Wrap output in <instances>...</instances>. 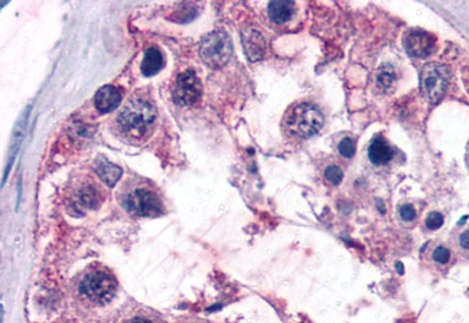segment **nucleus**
Instances as JSON below:
<instances>
[{
  "label": "nucleus",
  "mask_w": 469,
  "mask_h": 323,
  "mask_svg": "<svg viewBox=\"0 0 469 323\" xmlns=\"http://www.w3.org/2000/svg\"><path fill=\"white\" fill-rule=\"evenodd\" d=\"M156 120L158 110L153 100L148 94L139 92L133 95L117 114L114 128L121 139L141 143L152 135Z\"/></svg>",
  "instance_id": "f257e3e1"
},
{
  "label": "nucleus",
  "mask_w": 469,
  "mask_h": 323,
  "mask_svg": "<svg viewBox=\"0 0 469 323\" xmlns=\"http://www.w3.org/2000/svg\"><path fill=\"white\" fill-rule=\"evenodd\" d=\"M119 202L136 217H158L163 212V202L158 189L141 178H130L119 190Z\"/></svg>",
  "instance_id": "f03ea898"
},
{
  "label": "nucleus",
  "mask_w": 469,
  "mask_h": 323,
  "mask_svg": "<svg viewBox=\"0 0 469 323\" xmlns=\"http://www.w3.org/2000/svg\"><path fill=\"white\" fill-rule=\"evenodd\" d=\"M80 296L91 305H107L117 293V280L114 274L103 267L93 266L85 270L77 284Z\"/></svg>",
  "instance_id": "7ed1b4c3"
},
{
  "label": "nucleus",
  "mask_w": 469,
  "mask_h": 323,
  "mask_svg": "<svg viewBox=\"0 0 469 323\" xmlns=\"http://www.w3.org/2000/svg\"><path fill=\"white\" fill-rule=\"evenodd\" d=\"M323 114L312 103L293 104L285 114L283 130L293 139H309L323 127Z\"/></svg>",
  "instance_id": "20e7f679"
},
{
  "label": "nucleus",
  "mask_w": 469,
  "mask_h": 323,
  "mask_svg": "<svg viewBox=\"0 0 469 323\" xmlns=\"http://www.w3.org/2000/svg\"><path fill=\"white\" fill-rule=\"evenodd\" d=\"M451 83V70L444 63L430 62L422 68L420 90L429 103H439L448 91Z\"/></svg>",
  "instance_id": "39448f33"
},
{
  "label": "nucleus",
  "mask_w": 469,
  "mask_h": 323,
  "mask_svg": "<svg viewBox=\"0 0 469 323\" xmlns=\"http://www.w3.org/2000/svg\"><path fill=\"white\" fill-rule=\"evenodd\" d=\"M105 192L90 178H78L74 185L70 186L66 193V201L70 208L77 209V214H83L88 209H95L102 205Z\"/></svg>",
  "instance_id": "423d86ee"
},
{
  "label": "nucleus",
  "mask_w": 469,
  "mask_h": 323,
  "mask_svg": "<svg viewBox=\"0 0 469 323\" xmlns=\"http://www.w3.org/2000/svg\"><path fill=\"white\" fill-rule=\"evenodd\" d=\"M232 54L231 39L224 32H213L201 42L199 55L211 68H221L230 61Z\"/></svg>",
  "instance_id": "0eeeda50"
},
{
  "label": "nucleus",
  "mask_w": 469,
  "mask_h": 323,
  "mask_svg": "<svg viewBox=\"0 0 469 323\" xmlns=\"http://www.w3.org/2000/svg\"><path fill=\"white\" fill-rule=\"evenodd\" d=\"M422 258L430 270L444 273L453 266L456 260V252L453 247L442 241H433L423 248Z\"/></svg>",
  "instance_id": "6e6552de"
},
{
  "label": "nucleus",
  "mask_w": 469,
  "mask_h": 323,
  "mask_svg": "<svg viewBox=\"0 0 469 323\" xmlns=\"http://www.w3.org/2000/svg\"><path fill=\"white\" fill-rule=\"evenodd\" d=\"M201 92H203V87H201V81L194 71L188 70L178 75L174 87V100L178 104L181 106L195 104L199 100Z\"/></svg>",
  "instance_id": "1a4fd4ad"
},
{
  "label": "nucleus",
  "mask_w": 469,
  "mask_h": 323,
  "mask_svg": "<svg viewBox=\"0 0 469 323\" xmlns=\"http://www.w3.org/2000/svg\"><path fill=\"white\" fill-rule=\"evenodd\" d=\"M367 157L372 166L376 169H387L396 162L397 150L384 136L380 135L376 136L372 143L368 145Z\"/></svg>",
  "instance_id": "9d476101"
},
{
  "label": "nucleus",
  "mask_w": 469,
  "mask_h": 323,
  "mask_svg": "<svg viewBox=\"0 0 469 323\" xmlns=\"http://www.w3.org/2000/svg\"><path fill=\"white\" fill-rule=\"evenodd\" d=\"M403 45L408 54L413 58H427L437 49V39L433 35L423 30H410L403 39Z\"/></svg>",
  "instance_id": "9b49d317"
},
{
  "label": "nucleus",
  "mask_w": 469,
  "mask_h": 323,
  "mask_svg": "<svg viewBox=\"0 0 469 323\" xmlns=\"http://www.w3.org/2000/svg\"><path fill=\"white\" fill-rule=\"evenodd\" d=\"M121 103V92L114 85H105L95 94L94 104L100 113H110Z\"/></svg>",
  "instance_id": "f8f14e48"
},
{
  "label": "nucleus",
  "mask_w": 469,
  "mask_h": 323,
  "mask_svg": "<svg viewBox=\"0 0 469 323\" xmlns=\"http://www.w3.org/2000/svg\"><path fill=\"white\" fill-rule=\"evenodd\" d=\"M295 12L296 5L293 2H287V0H276V2H271L267 6V15H269L271 22L278 26L290 22Z\"/></svg>",
  "instance_id": "ddd939ff"
},
{
  "label": "nucleus",
  "mask_w": 469,
  "mask_h": 323,
  "mask_svg": "<svg viewBox=\"0 0 469 323\" xmlns=\"http://www.w3.org/2000/svg\"><path fill=\"white\" fill-rule=\"evenodd\" d=\"M243 44H244V51L251 61L261 59L266 51V41L263 35L257 29H247L243 34Z\"/></svg>",
  "instance_id": "4468645a"
},
{
  "label": "nucleus",
  "mask_w": 469,
  "mask_h": 323,
  "mask_svg": "<svg viewBox=\"0 0 469 323\" xmlns=\"http://www.w3.org/2000/svg\"><path fill=\"white\" fill-rule=\"evenodd\" d=\"M95 172L107 186H113L121 178L123 171L105 157H98L95 162Z\"/></svg>",
  "instance_id": "2eb2a0df"
},
{
  "label": "nucleus",
  "mask_w": 469,
  "mask_h": 323,
  "mask_svg": "<svg viewBox=\"0 0 469 323\" xmlns=\"http://www.w3.org/2000/svg\"><path fill=\"white\" fill-rule=\"evenodd\" d=\"M396 83H397V77H396L394 68L390 66V63H383V66L377 70L376 77H374L376 90L379 92H390L394 90Z\"/></svg>",
  "instance_id": "dca6fc26"
},
{
  "label": "nucleus",
  "mask_w": 469,
  "mask_h": 323,
  "mask_svg": "<svg viewBox=\"0 0 469 323\" xmlns=\"http://www.w3.org/2000/svg\"><path fill=\"white\" fill-rule=\"evenodd\" d=\"M163 67V55L162 52L155 48L150 47L145 51V56L142 61V73L146 77H152L155 74H158Z\"/></svg>",
  "instance_id": "f3484780"
},
{
  "label": "nucleus",
  "mask_w": 469,
  "mask_h": 323,
  "mask_svg": "<svg viewBox=\"0 0 469 323\" xmlns=\"http://www.w3.org/2000/svg\"><path fill=\"white\" fill-rule=\"evenodd\" d=\"M452 247L456 254L469 258V227L459 228L453 233Z\"/></svg>",
  "instance_id": "a211bd4d"
},
{
  "label": "nucleus",
  "mask_w": 469,
  "mask_h": 323,
  "mask_svg": "<svg viewBox=\"0 0 469 323\" xmlns=\"http://www.w3.org/2000/svg\"><path fill=\"white\" fill-rule=\"evenodd\" d=\"M397 218L400 224L406 225V227H410V225L416 224L419 218V211L413 204H403L400 205L397 209Z\"/></svg>",
  "instance_id": "6ab92c4d"
},
{
  "label": "nucleus",
  "mask_w": 469,
  "mask_h": 323,
  "mask_svg": "<svg viewBox=\"0 0 469 323\" xmlns=\"http://www.w3.org/2000/svg\"><path fill=\"white\" fill-rule=\"evenodd\" d=\"M344 176H345L344 169H343L340 165H337V164H331V165H328V166L325 168V171H323V178H325V181H326L331 186H335V188L340 186V185L343 183Z\"/></svg>",
  "instance_id": "aec40b11"
},
{
  "label": "nucleus",
  "mask_w": 469,
  "mask_h": 323,
  "mask_svg": "<svg viewBox=\"0 0 469 323\" xmlns=\"http://www.w3.org/2000/svg\"><path fill=\"white\" fill-rule=\"evenodd\" d=\"M337 150L340 156L345 160H351L355 156L357 152V142L352 136H343V139L338 140L337 143Z\"/></svg>",
  "instance_id": "412c9836"
},
{
  "label": "nucleus",
  "mask_w": 469,
  "mask_h": 323,
  "mask_svg": "<svg viewBox=\"0 0 469 323\" xmlns=\"http://www.w3.org/2000/svg\"><path fill=\"white\" fill-rule=\"evenodd\" d=\"M444 224H445V218L438 211L429 212L425 218V222H423L425 230H427V231H438L439 228H442Z\"/></svg>",
  "instance_id": "4be33fe9"
},
{
  "label": "nucleus",
  "mask_w": 469,
  "mask_h": 323,
  "mask_svg": "<svg viewBox=\"0 0 469 323\" xmlns=\"http://www.w3.org/2000/svg\"><path fill=\"white\" fill-rule=\"evenodd\" d=\"M124 323H159V320L156 316H153L150 313L141 312V313H136V315L130 316L129 319H126Z\"/></svg>",
  "instance_id": "5701e85b"
},
{
  "label": "nucleus",
  "mask_w": 469,
  "mask_h": 323,
  "mask_svg": "<svg viewBox=\"0 0 469 323\" xmlns=\"http://www.w3.org/2000/svg\"><path fill=\"white\" fill-rule=\"evenodd\" d=\"M179 323H208V322L201 320V319H185V320L179 322Z\"/></svg>",
  "instance_id": "b1692460"
}]
</instances>
